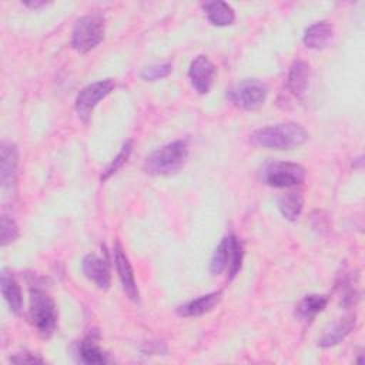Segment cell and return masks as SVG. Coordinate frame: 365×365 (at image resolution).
I'll use <instances>...</instances> for the list:
<instances>
[{"label":"cell","mask_w":365,"mask_h":365,"mask_svg":"<svg viewBox=\"0 0 365 365\" xmlns=\"http://www.w3.org/2000/svg\"><path fill=\"white\" fill-rule=\"evenodd\" d=\"M114 87H115V81L113 78H106V80L91 83L84 88H81L76 97V104H74L77 115L83 121H88L96 106L103 98H106L113 91Z\"/></svg>","instance_id":"obj_8"},{"label":"cell","mask_w":365,"mask_h":365,"mask_svg":"<svg viewBox=\"0 0 365 365\" xmlns=\"http://www.w3.org/2000/svg\"><path fill=\"white\" fill-rule=\"evenodd\" d=\"M0 288H1V294L10 308L11 312L14 314H20L21 308H23V297H21V289L19 282L16 281L14 275L11 272H9L7 269L1 271L0 275Z\"/></svg>","instance_id":"obj_16"},{"label":"cell","mask_w":365,"mask_h":365,"mask_svg":"<svg viewBox=\"0 0 365 365\" xmlns=\"http://www.w3.org/2000/svg\"><path fill=\"white\" fill-rule=\"evenodd\" d=\"M261 180L274 188H289L305 180V168L297 163L274 161L261 170Z\"/></svg>","instance_id":"obj_6"},{"label":"cell","mask_w":365,"mask_h":365,"mask_svg":"<svg viewBox=\"0 0 365 365\" xmlns=\"http://www.w3.org/2000/svg\"><path fill=\"white\" fill-rule=\"evenodd\" d=\"M201 7L208 19V21L214 26L222 27V26H230L235 20V13L234 9L227 4L225 1H204L201 3Z\"/></svg>","instance_id":"obj_19"},{"label":"cell","mask_w":365,"mask_h":365,"mask_svg":"<svg viewBox=\"0 0 365 365\" xmlns=\"http://www.w3.org/2000/svg\"><path fill=\"white\" fill-rule=\"evenodd\" d=\"M332 36H334L332 24L329 21L322 20V21L314 23L305 30L302 41L308 48L319 50V48H324L331 41Z\"/></svg>","instance_id":"obj_17"},{"label":"cell","mask_w":365,"mask_h":365,"mask_svg":"<svg viewBox=\"0 0 365 365\" xmlns=\"http://www.w3.org/2000/svg\"><path fill=\"white\" fill-rule=\"evenodd\" d=\"M10 361H11V362H19V364H21V362H24V364L43 362L41 358H38V356H36L34 354H30V352H19V354L13 355V356L10 358Z\"/></svg>","instance_id":"obj_25"},{"label":"cell","mask_w":365,"mask_h":365,"mask_svg":"<svg viewBox=\"0 0 365 365\" xmlns=\"http://www.w3.org/2000/svg\"><path fill=\"white\" fill-rule=\"evenodd\" d=\"M309 76L311 70L308 63L302 60H295L288 71V78H287V87L291 91L292 96L297 98H301L308 87L309 83Z\"/></svg>","instance_id":"obj_14"},{"label":"cell","mask_w":365,"mask_h":365,"mask_svg":"<svg viewBox=\"0 0 365 365\" xmlns=\"http://www.w3.org/2000/svg\"><path fill=\"white\" fill-rule=\"evenodd\" d=\"M215 66L207 56H197L188 68V78L198 94H207L214 83Z\"/></svg>","instance_id":"obj_9"},{"label":"cell","mask_w":365,"mask_h":365,"mask_svg":"<svg viewBox=\"0 0 365 365\" xmlns=\"http://www.w3.org/2000/svg\"><path fill=\"white\" fill-rule=\"evenodd\" d=\"M29 315L33 327L43 338H50L57 327V307L54 299L41 288L30 289Z\"/></svg>","instance_id":"obj_3"},{"label":"cell","mask_w":365,"mask_h":365,"mask_svg":"<svg viewBox=\"0 0 365 365\" xmlns=\"http://www.w3.org/2000/svg\"><path fill=\"white\" fill-rule=\"evenodd\" d=\"M76 356H77V361H80L83 364H106V362H108L107 354L96 344V341L91 336L86 338L84 341H81L77 345Z\"/></svg>","instance_id":"obj_20"},{"label":"cell","mask_w":365,"mask_h":365,"mask_svg":"<svg viewBox=\"0 0 365 365\" xmlns=\"http://www.w3.org/2000/svg\"><path fill=\"white\" fill-rule=\"evenodd\" d=\"M17 237H19V228H17L14 220L10 218L9 215H1V220H0V242H1V247H6V245L11 244L13 241H16Z\"/></svg>","instance_id":"obj_22"},{"label":"cell","mask_w":365,"mask_h":365,"mask_svg":"<svg viewBox=\"0 0 365 365\" xmlns=\"http://www.w3.org/2000/svg\"><path fill=\"white\" fill-rule=\"evenodd\" d=\"M173 70V66L170 63H161V64H153L145 67L141 71V78L145 81H154V80H160L167 77Z\"/></svg>","instance_id":"obj_24"},{"label":"cell","mask_w":365,"mask_h":365,"mask_svg":"<svg viewBox=\"0 0 365 365\" xmlns=\"http://www.w3.org/2000/svg\"><path fill=\"white\" fill-rule=\"evenodd\" d=\"M84 275L100 289L110 287V268L108 262L97 254H87L81 262Z\"/></svg>","instance_id":"obj_12"},{"label":"cell","mask_w":365,"mask_h":365,"mask_svg":"<svg viewBox=\"0 0 365 365\" xmlns=\"http://www.w3.org/2000/svg\"><path fill=\"white\" fill-rule=\"evenodd\" d=\"M328 304V297L327 295H322V294H309V295H305L299 302L298 305L295 307V317L305 322V324H309L314 321V318L322 312L325 309Z\"/></svg>","instance_id":"obj_15"},{"label":"cell","mask_w":365,"mask_h":365,"mask_svg":"<svg viewBox=\"0 0 365 365\" xmlns=\"http://www.w3.org/2000/svg\"><path fill=\"white\" fill-rule=\"evenodd\" d=\"M187 158V143L182 140H177L154 150L145 158L144 170L150 175H173L182 168Z\"/></svg>","instance_id":"obj_2"},{"label":"cell","mask_w":365,"mask_h":365,"mask_svg":"<svg viewBox=\"0 0 365 365\" xmlns=\"http://www.w3.org/2000/svg\"><path fill=\"white\" fill-rule=\"evenodd\" d=\"M304 198L299 191H289L279 197L278 200V210L282 217L288 221H295L302 211Z\"/></svg>","instance_id":"obj_21"},{"label":"cell","mask_w":365,"mask_h":365,"mask_svg":"<svg viewBox=\"0 0 365 365\" xmlns=\"http://www.w3.org/2000/svg\"><path fill=\"white\" fill-rule=\"evenodd\" d=\"M355 327V317H345L341 318L339 321H336L335 324H332V327L329 329H327L324 332V335L319 338L318 345L322 348H331L338 345L341 341H344L351 331Z\"/></svg>","instance_id":"obj_18"},{"label":"cell","mask_w":365,"mask_h":365,"mask_svg":"<svg viewBox=\"0 0 365 365\" xmlns=\"http://www.w3.org/2000/svg\"><path fill=\"white\" fill-rule=\"evenodd\" d=\"M27 7H31V9H37V7H41L44 6L46 3L44 1H30V3H24Z\"/></svg>","instance_id":"obj_26"},{"label":"cell","mask_w":365,"mask_h":365,"mask_svg":"<svg viewBox=\"0 0 365 365\" xmlns=\"http://www.w3.org/2000/svg\"><path fill=\"white\" fill-rule=\"evenodd\" d=\"M268 88L258 78H245L230 90H227L228 100L241 110H257L259 108L267 98Z\"/></svg>","instance_id":"obj_7"},{"label":"cell","mask_w":365,"mask_h":365,"mask_svg":"<svg viewBox=\"0 0 365 365\" xmlns=\"http://www.w3.org/2000/svg\"><path fill=\"white\" fill-rule=\"evenodd\" d=\"M0 185L1 190L10 191L14 187L17 175V148L11 143H1L0 147Z\"/></svg>","instance_id":"obj_11"},{"label":"cell","mask_w":365,"mask_h":365,"mask_svg":"<svg viewBox=\"0 0 365 365\" xmlns=\"http://www.w3.org/2000/svg\"><path fill=\"white\" fill-rule=\"evenodd\" d=\"M131 150H133V141L128 140L127 143H124V145L121 147V150H120V153L117 154V157L111 161V164H110V165L104 170V173L101 174V181L107 180V178L111 177L114 173H117V170L127 161V158H128Z\"/></svg>","instance_id":"obj_23"},{"label":"cell","mask_w":365,"mask_h":365,"mask_svg":"<svg viewBox=\"0 0 365 365\" xmlns=\"http://www.w3.org/2000/svg\"><path fill=\"white\" fill-rule=\"evenodd\" d=\"M244 250L240 240L235 235H227L214 250L210 259V272L218 275L222 271H228V278L232 279L241 268Z\"/></svg>","instance_id":"obj_5"},{"label":"cell","mask_w":365,"mask_h":365,"mask_svg":"<svg viewBox=\"0 0 365 365\" xmlns=\"http://www.w3.org/2000/svg\"><path fill=\"white\" fill-rule=\"evenodd\" d=\"M113 254H114V264H115L118 278H120V282L123 285L124 292L127 294V297L131 301H138L140 294H138V288H137L133 267H131L127 255L124 254V251H123V248L118 242H115V245L113 248Z\"/></svg>","instance_id":"obj_10"},{"label":"cell","mask_w":365,"mask_h":365,"mask_svg":"<svg viewBox=\"0 0 365 365\" xmlns=\"http://www.w3.org/2000/svg\"><path fill=\"white\" fill-rule=\"evenodd\" d=\"M250 140L255 147L287 151L302 145L308 140V133L297 123H281L255 130Z\"/></svg>","instance_id":"obj_1"},{"label":"cell","mask_w":365,"mask_h":365,"mask_svg":"<svg viewBox=\"0 0 365 365\" xmlns=\"http://www.w3.org/2000/svg\"><path fill=\"white\" fill-rule=\"evenodd\" d=\"M104 16L100 13H91L80 17L71 31V47L80 53L86 54L96 48L104 38Z\"/></svg>","instance_id":"obj_4"},{"label":"cell","mask_w":365,"mask_h":365,"mask_svg":"<svg viewBox=\"0 0 365 365\" xmlns=\"http://www.w3.org/2000/svg\"><path fill=\"white\" fill-rule=\"evenodd\" d=\"M220 299H221V291L208 292L205 295H201V297L191 299V301L182 304L181 307H178L177 314L184 318L201 317V315L210 312L211 309H214V307L220 302Z\"/></svg>","instance_id":"obj_13"}]
</instances>
